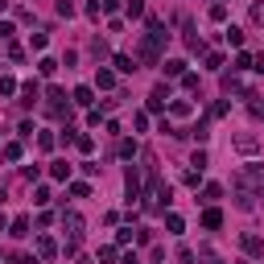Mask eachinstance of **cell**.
Wrapping results in <instances>:
<instances>
[{
	"instance_id": "obj_25",
	"label": "cell",
	"mask_w": 264,
	"mask_h": 264,
	"mask_svg": "<svg viewBox=\"0 0 264 264\" xmlns=\"http://www.w3.org/2000/svg\"><path fill=\"white\" fill-rule=\"evenodd\" d=\"M58 13L62 17H75V0H58Z\"/></svg>"
},
{
	"instance_id": "obj_27",
	"label": "cell",
	"mask_w": 264,
	"mask_h": 264,
	"mask_svg": "<svg viewBox=\"0 0 264 264\" xmlns=\"http://www.w3.org/2000/svg\"><path fill=\"white\" fill-rule=\"evenodd\" d=\"M248 17H252V25H264V5H252V13H248Z\"/></svg>"
},
{
	"instance_id": "obj_19",
	"label": "cell",
	"mask_w": 264,
	"mask_h": 264,
	"mask_svg": "<svg viewBox=\"0 0 264 264\" xmlns=\"http://www.w3.org/2000/svg\"><path fill=\"white\" fill-rule=\"evenodd\" d=\"M207 17H211V21H227V5H211Z\"/></svg>"
},
{
	"instance_id": "obj_10",
	"label": "cell",
	"mask_w": 264,
	"mask_h": 264,
	"mask_svg": "<svg viewBox=\"0 0 264 264\" xmlns=\"http://www.w3.org/2000/svg\"><path fill=\"white\" fill-rule=\"evenodd\" d=\"M50 174H54L58 182H66V178H71V165H66V161H54V165H50Z\"/></svg>"
},
{
	"instance_id": "obj_12",
	"label": "cell",
	"mask_w": 264,
	"mask_h": 264,
	"mask_svg": "<svg viewBox=\"0 0 264 264\" xmlns=\"http://www.w3.org/2000/svg\"><path fill=\"white\" fill-rule=\"evenodd\" d=\"M0 157H5V161H21V145H17V141L5 145V149H0Z\"/></svg>"
},
{
	"instance_id": "obj_8",
	"label": "cell",
	"mask_w": 264,
	"mask_h": 264,
	"mask_svg": "<svg viewBox=\"0 0 264 264\" xmlns=\"http://www.w3.org/2000/svg\"><path fill=\"white\" fill-rule=\"evenodd\" d=\"M112 62H116V71H120V75H132V71H137V66H132V58H128V54H116Z\"/></svg>"
},
{
	"instance_id": "obj_9",
	"label": "cell",
	"mask_w": 264,
	"mask_h": 264,
	"mask_svg": "<svg viewBox=\"0 0 264 264\" xmlns=\"http://www.w3.org/2000/svg\"><path fill=\"white\" fill-rule=\"evenodd\" d=\"M170 112L174 116H190L194 108H190V99H170Z\"/></svg>"
},
{
	"instance_id": "obj_6",
	"label": "cell",
	"mask_w": 264,
	"mask_h": 264,
	"mask_svg": "<svg viewBox=\"0 0 264 264\" xmlns=\"http://www.w3.org/2000/svg\"><path fill=\"white\" fill-rule=\"evenodd\" d=\"M165 75H170V79H182V75H186V62H182V58H170V62H165Z\"/></svg>"
},
{
	"instance_id": "obj_4",
	"label": "cell",
	"mask_w": 264,
	"mask_h": 264,
	"mask_svg": "<svg viewBox=\"0 0 264 264\" xmlns=\"http://www.w3.org/2000/svg\"><path fill=\"white\" fill-rule=\"evenodd\" d=\"M95 87H99V91H112V87H116V75L99 66V71H95Z\"/></svg>"
},
{
	"instance_id": "obj_14",
	"label": "cell",
	"mask_w": 264,
	"mask_h": 264,
	"mask_svg": "<svg viewBox=\"0 0 264 264\" xmlns=\"http://www.w3.org/2000/svg\"><path fill=\"white\" fill-rule=\"evenodd\" d=\"M227 46H244V29L231 25V29H227Z\"/></svg>"
},
{
	"instance_id": "obj_15",
	"label": "cell",
	"mask_w": 264,
	"mask_h": 264,
	"mask_svg": "<svg viewBox=\"0 0 264 264\" xmlns=\"http://www.w3.org/2000/svg\"><path fill=\"white\" fill-rule=\"evenodd\" d=\"M46 203H50V190L38 186V190H33V207H46Z\"/></svg>"
},
{
	"instance_id": "obj_34",
	"label": "cell",
	"mask_w": 264,
	"mask_h": 264,
	"mask_svg": "<svg viewBox=\"0 0 264 264\" xmlns=\"http://www.w3.org/2000/svg\"><path fill=\"white\" fill-rule=\"evenodd\" d=\"M5 5H9V0H0V13H5Z\"/></svg>"
},
{
	"instance_id": "obj_31",
	"label": "cell",
	"mask_w": 264,
	"mask_h": 264,
	"mask_svg": "<svg viewBox=\"0 0 264 264\" xmlns=\"http://www.w3.org/2000/svg\"><path fill=\"white\" fill-rule=\"evenodd\" d=\"M9 38H13V25H9V21H0V42H9Z\"/></svg>"
},
{
	"instance_id": "obj_28",
	"label": "cell",
	"mask_w": 264,
	"mask_h": 264,
	"mask_svg": "<svg viewBox=\"0 0 264 264\" xmlns=\"http://www.w3.org/2000/svg\"><path fill=\"white\" fill-rule=\"evenodd\" d=\"M223 66V54H207V71H219Z\"/></svg>"
},
{
	"instance_id": "obj_23",
	"label": "cell",
	"mask_w": 264,
	"mask_h": 264,
	"mask_svg": "<svg viewBox=\"0 0 264 264\" xmlns=\"http://www.w3.org/2000/svg\"><path fill=\"white\" fill-rule=\"evenodd\" d=\"M219 194H223V186H207V190H203V203H215Z\"/></svg>"
},
{
	"instance_id": "obj_22",
	"label": "cell",
	"mask_w": 264,
	"mask_h": 264,
	"mask_svg": "<svg viewBox=\"0 0 264 264\" xmlns=\"http://www.w3.org/2000/svg\"><path fill=\"white\" fill-rule=\"evenodd\" d=\"M13 91H17V79L5 75V79H0V95H13Z\"/></svg>"
},
{
	"instance_id": "obj_13",
	"label": "cell",
	"mask_w": 264,
	"mask_h": 264,
	"mask_svg": "<svg viewBox=\"0 0 264 264\" xmlns=\"http://www.w3.org/2000/svg\"><path fill=\"white\" fill-rule=\"evenodd\" d=\"M236 149L240 153H256V137H236Z\"/></svg>"
},
{
	"instance_id": "obj_2",
	"label": "cell",
	"mask_w": 264,
	"mask_h": 264,
	"mask_svg": "<svg viewBox=\"0 0 264 264\" xmlns=\"http://www.w3.org/2000/svg\"><path fill=\"white\" fill-rule=\"evenodd\" d=\"M33 248H38V260H54V256H58V244H54L50 236H38V244H33Z\"/></svg>"
},
{
	"instance_id": "obj_20",
	"label": "cell",
	"mask_w": 264,
	"mask_h": 264,
	"mask_svg": "<svg viewBox=\"0 0 264 264\" xmlns=\"http://www.w3.org/2000/svg\"><path fill=\"white\" fill-rule=\"evenodd\" d=\"M236 71H252V54H236Z\"/></svg>"
},
{
	"instance_id": "obj_32",
	"label": "cell",
	"mask_w": 264,
	"mask_h": 264,
	"mask_svg": "<svg viewBox=\"0 0 264 264\" xmlns=\"http://www.w3.org/2000/svg\"><path fill=\"white\" fill-rule=\"evenodd\" d=\"M13 264H38V260H33V256H25V252H17V256H13Z\"/></svg>"
},
{
	"instance_id": "obj_18",
	"label": "cell",
	"mask_w": 264,
	"mask_h": 264,
	"mask_svg": "<svg viewBox=\"0 0 264 264\" xmlns=\"http://www.w3.org/2000/svg\"><path fill=\"white\" fill-rule=\"evenodd\" d=\"M128 17H145V0H128Z\"/></svg>"
},
{
	"instance_id": "obj_24",
	"label": "cell",
	"mask_w": 264,
	"mask_h": 264,
	"mask_svg": "<svg viewBox=\"0 0 264 264\" xmlns=\"http://www.w3.org/2000/svg\"><path fill=\"white\" fill-rule=\"evenodd\" d=\"M198 178H203V170H186V174H182L186 186H198Z\"/></svg>"
},
{
	"instance_id": "obj_26",
	"label": "cell",
	"mask_w": 264,
	"mask_h": 264,
	"mask_svg": "<svg viewBox=\"0 0 264 264\" xmlns=\"http://www.w3.org/2000/svg\"><path fill=\"white\" fill-rule=\"evenodd\" d=\"M75 145H79V153H91V149H95V141H91V137H75Z\"/></svg>"
},
{
	"instance_id": "obj_11",
	"label": "cell",
	"mask_w": 264,
	"mask_h": 264,
	"mask_svg": "<svg viewBox=\"0 0 264 264\" xmlns=\"http://www.w3.org/2000/svg\"><path fill=\"white\" fill-rule=\"evenodd\" d=\"M13 236H17V240H21V236H29V219H25V215H17V219H13Z\"/></svg>"
},
{
	"instance_id": "obj_29",
	"label": "cell",
	"mask_w": 264,
	"mask_h": 264,
	"mask_svg": "<svg viewBox=\"0 0 264 264\" xmlns=\"http://www.w3.org/2000/svg\"><path fill=\"white\" fill-rule=\"evenodd\" d=\"M182 87H186V91H194V87H198V75H190V71H186V75H182Z\"/></svg>"
},
{
	"instance_id": "obj_30",
	"label": "cell",
	"mask_w": 264,
	"mask_h": 264,
	"mask_svg": "<svg viewBox=\"0 0 264 264\" xmlns=\"http://www.w3.org/2000/svg\"><path fill=\"white\" fill-rule=\"evenodd\" d=\"M71 194H75V198H87V194H91V186H83V182H75V186H71Z\"/></svg>"
},
{
	"instance_id": "obj_5",
	"label": "cell",
	"mask_w": 264,
	"mask_h": 264,
	"mask_svg": "<svg viewBox=\"0 0 264 264\" xmlns=\"http://www.w3.org/2000/svg\"><path fill=\"white\" fill-rule=\"evenodd\" d=\"M71 99H75L79 108H91V104H95V91H91V87H75V95H71Z\"/></svg>"
},
{
	"instance_id": "obj_33",
	"label": "cell",
	"mask_w": 264,
	"mask_h": 264,
	"mask_svg": "<svg viewBox=\"0 0 264 264\" xmlns=\"http://www.w3.org/2000/svg\"><path fill=\"white\" fill-rule=\"evenodd\" d=\"M252 71H260V75H264V54H260V58H256V66H252Z\"/></svg>"
},
{
	"instance_id": "obj_16",
	"label": "cell",
	"mask_w": 264,
	"mask_h": 264,
	"mask_svg": "<svg viewBox=\"0 0 264 264\" xmlns=\"http://www.w3.org/2000/svg\"><path fill=\"white\" fill-rule=\"evenodd\" d=\"M38 71H42V75H46V79H50V75H54V71H58V62H54V58H42V62H38Z\"/></svg>"
},
{
	"instance_id": "obj_3",
	"label": "cell",
	"mask_w": 264,
	"mask_h": 264,
	"mask_svg": "<svg viewBox=\"0 0 264 264\" xmlns=\"http://www.w3.org/2000/svg\"><path fill=\"white\" fill-rule=\"evenodd\" d=\"M240 244H244V252H248V256H264V240H260V236H244Z\"/></svg>"
},
{
	"instance_id": "obj_17",
	"label": "cell",
	"mask_w": 264,
	"mask_h": 264,
	"mask_svg": "<svg viewBox=\"0 0 264 264\" xmlns=\"http://www.w3.org/2000/svg\"><path fill=\"white\" fill-rule=\"evenodd\" d=\"M165 227H170V231H174V236H178V231H182L186 223H182V215H165Z\"/></svg>"
},
{
	"instance_id": "obj_21",
	"label": "cell",
	"mask_w": 264,
	"mask_h": 264,
	"mask_svg": "<svg viewBox=\"0 0 264 264\" xmlns=\"http://www.w3.org/2000/svg\"><path fill=\"white\" fill-rule=\"evenodd\" d=\"M120 157H137V141H120Z\"/></svg>"
},
{
	"instance_id": "obj_7",
	"label": "cell",
	"mask_w": 264,
	"mask_h": 264,
	"mask_svg": "<svg viewBox=\"0 0 264 264\" xmlns=\"http://www.w3.org/2000/svg\"><path fill=\"white\" fill-rule=\"evenodd\" d=\"M219 223H223V211H215V207H211V211L203 215V227H207V231H215Z\"/></svg>"
},
{
	"instance_id": "obj_1",
	"label": "cell",
	"mask_w": 264,
	"mask_h": 264,
	"mask_svg": "<svg viewBox=\"0 0 264 264\" xmlns=\"http://www.w3.org/2000/svg\"><path fill=\"white\" fill-rule=\"evenodd\" d=\"M124 194H128V203H137V198H141V174H137V170H128V178H124Z\"/></svg>"
}]
</instances>
